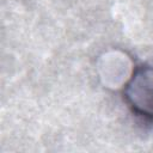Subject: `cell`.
Here are the masks:
<instances>
[{
	"instance_id": "obj_1",
	"label": "cell",
	"mask_w": 153,
	"mask_h": 153,
	"mask_svg": "<svg viewBox=\"0 0 153 153\" xmlns=\"http://www.w3.org/2000/svg\"><path fill=\"white\" fill-rule=\"evenodd\" d=\"M122 97L137 118L153 124V66L136 65L124 84Z\"/></svg>"
}]
</instances>
